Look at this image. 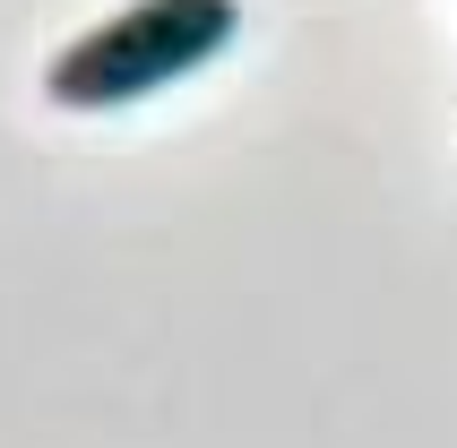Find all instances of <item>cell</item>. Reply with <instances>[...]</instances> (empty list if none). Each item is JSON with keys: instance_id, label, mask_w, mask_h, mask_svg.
<instances>
[{"instance_id": "6da1fadb", "label": "cell", "mask_w": 457, "mask_h": 448, "mask_svg": "<svg viewBox=\"0 0 457 448\" xmlns=\"http://www.w3.org/2000/svg\"><path fill=\"white\" fill-rule=\"evenodd\" d=\"M233 35H242V0H129L121 18L87 26L70 52H52L44 95L61 112H121V104H147L190 70H207Z\"/></svg>"}]
</instances>
